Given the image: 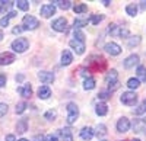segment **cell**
Segmentation results:
<instances>
[{
	"mask_svg": "<svg viewBox=\"0 0 146 141\" xmlns=\"http://www.w3.org/2000/svg\"><path fill=\"white\" fill-rule=\"evenodd\" d=\"M105 83L108 86V92H113V90H117L120 87V83H118V76H117V70H111L108 71L107 77H105Z\"/></svg>",
	"mask_w": 146,
	"mask_h": 141,
	"instance_id": "obj_1",
	"label": "cell"
},
{
	"mask_svg": "<svg viewBox=\"0 0 146 141\" xmlns=\"http://www.w3.org/2000/svg\"><path fill=\"white\" fill-rule=\"evenodd\" d=\"M21 26H22L23 31H34L40 26V20L36 18H34L32 15H27V16H23Z\"/></svg>",
	"mask_w": 146,
	"mask_h": 141,
	"instance_id": "obj_2",
	"label": "cell"
},
{
	"mask_svg": "<svg viewBox=\"0 0 146 141\" xmlns=\"http://www.w3.org/2000/svg\"><path fill=\"white\" fill-rule=\"evenodd\" d=\"M78 118H79V108H78V105L70 102L67 105V124L69 125L75 124L78 121Z\"/></svg>",
	"mask_w": 146,
	"mask_h": 141,
	"instance_id": "obj_3",
	"label": "cell"
},
{
	"mask_svg": "<svg viewBox=\"0 0 146 141\" xmlns=\"http://www.w3.org/2000/svg\"><path fill=\"white\" fill-rule=\"evenodd\" d=\"M29 47V41L27 38H16L12 42V50L15 52H25Z\"/></svg>",
	"mask_w": 146,
	"mask_h": 141,
	"instance_id": "obj_4",
	"label": "cell"
},
{
	"mask_svg": "<svg viewBox=\"0 0 146 141\" xmlns=\"http://www.w3.org/2000/svg\"><path fill=\"white\" fill-rule=\"evenodd\" d=\"M137 102V95L135 92H124L121 95V103L127 105V106H135Z\"/></svg>",
	"mask_w": 146,
	"mask_h": 141,
	"instance_id": "obj_5",
	"label": "cell"
},
{
	"mask_svg": "<svg viewBox=\"0 0 146 141\" xmlns=\"http://www.w3.org/2000/svg\"><path fill=\"white\" fill-rule=\"evenodd\" d=\"M108 32L114 35V37H123V38H129V31L123 26H117V25H110Z\"/></svg>",
	"mask_w": 146,
	"mask_h": 141,
	"instance_id": "obj_6",
	"label": "cell"
},
{
	"mask_svg": "<svg viewBox=\"0 0 146 141\" xmlns=\"http://www.w3.org/2000/svg\"><path fill=\"white\" fill-rule=\"evenodd\" d=\"M51 28H53L54 31H57V32H64V31L67 29V20H66L64 18H57V19L53 20Z\"/></svg>",
	"mask_w": 146,
	"mask_h": 141,
	"instance_id": "obj_7",
	"label": "cell"
},
{
	"mask_svg": "<svg viewBox=\"0 0 146 141\" xmlns=\"http://www.w3.org/2000/svg\"><path fill=\"white\" fill-rule=\"evenodd\" d=\"M69 45L72 47V50H75V52L76 54H83L85 52V42H82V41H78V39H70V42H69Z\"/></svg>",
	"mask_w": 146,
	"mask_h": 141,
	"instance_id": "obj_8",
	"label": "cell"
},
{
	"mask_svg": "<svg viewBox=\"0 0 146 141\" xmlns=\"http://www.w3.org/2000/svg\"><path fill=\"white\" fill-rule=\"evenodd\" d=\"M130 127H131L130 121L126 118V116H123V118H120L118 122H117V131L118 132H127L130 130Z\"/></svg>",
	"mask_w": 146,
	"mask_h": 141,
	"instance_id": "obj_9",
	"label": "cell"
},
{
	"mask_svg": "<svg viewBox=\"0 0 146 141\" xmlns=\"http://www.w3.org/2000/svg\"><path fill=\"white\" fill-rule=\"evenodd\" d=\"M104 50H105L108 54H111V55H118V54H121V47H120L118 44H115V42H108V44H105Z\"/></svg>",
	"mask_w": 146,
	"mask_h": 141,
	"instance_id": "obj_10",
	"label": "cell"
},
{
	"mask_svg": "<svg viewBox=\"0 0 146 141\" xmlns=\"http://www.w3.org/2000/svg\"><path fill=\"white\" fill-rule=\"evenodd\" d=\"M15 61V54L12 52H2L0 54V66H7Z\"/></svg>",
	"mask_w": 146,
	"mask_h": 141,
	"instance_id": "obj_11",
	"label": "cell"
},
{
	"mask_svg": "<svg viewBox=\"0 0 146 141\" xmlns=\"http://www.w3.org/2000/svg\"><path fill=\"white\" fill-rule=\"evenodd\" d=\"M56 13V6L54 5H44L41 6V16L42 18H51Z\"/></svg>",
	"mask_w": 146,
	"mask_h": 141,
	"instance_id": "obj_12",
	"label": "cell"
},
{
	"mask_svg": "<svg viewBox=\"0 0 146 141\" xmlns=\"http://www.w3.org/2000/svg\"><path fill=\"white\" fill-rule=\"evenodd\" d=\"M38 79L42 81L44 85H50L54 81V74L50 71H40L38 73Z\"/></svg>",
	"mask_w": 146,
	"mask_h": 141,
	"instance_id": "obj_13",
	"label": "cell"
},
{
	"mask_svg": "<svg viewBox=\"0 0 146 141\" xmlns=\"http://www.w3.org/2000/svg\"><path fill=\"white\" fill-rule=\"evenodd\" d=\"M137 64H139V55L137 54H131L124 60V67L126 68H131V67H135Z\"/></svg>",
	"mask_w": 146,
	"mask_h": 141,
	"instance_id": "obj_14",
	"label": "cell"
},
{
	"mask_svg": "<svg viewBox=\"0 0 146 141\" xmlns=\"http://www.w3.org/2000/svg\"><path fill=\"white\" fill-rule=\"evenodd\" d=\"M18 93H19L22 98H29V96L32 95V86H31L29 83H25L23 86H21V87L18 89Z\"/></svg>",
	"mask_w": 146,
	"mask_h": 141,
	"instance_id": "obj_15",
	"label": "cell"
},
{
	"mask_svg": "<svg viewBox=\"0 0 146 141\" xmlns=\"http://www.w3.org/2000/svg\"><path fill=\"white\" fill-rule=\"evenodd\" d=\"M92 137H94V130H92L91 127H85V128H82V131H80V138H82V140L89 141Z\"/></svg>",
	"mask_w": 146,
	"mask_h": 141,
	"instance_id": "obj_16",
	"label": "cell"
},
{
	"mask_svg": "<svg viewBox=\"0 0 146 141\" xmlns=\"http://www.w3.org/2000/svg\"><path fill=\"white\" fill-rule=\"evenodd\" d=\"M95 112L96 115H100V116H104L108 113V106H107V103L105 102H100V103H96V106H95Z\"/></svg>",
	"mask_w": 146,
	"mask_h": 141,
	"instance_id": "obj_17",
	"label": "cell"
},
{
	"mask_svg": "<svg viewBox=\"0 0 146 141\" xmlns=\"http://www.w3.org/2000/svg\"><path fill=\"white\" fill-rule=\"evenodd\" d=\"M72 61H73L72 52H70L69 50H64V51L62 52V64H63V66H70Z\"/></svg>",
	"mask_w": 146,
	"mask_h": 141,
	"instance_id": "obj_18",
	"label": "cell"
},
{
	"mask_svg": "<svg viewBox=\"0 0 146 141\" xmlns=\"http://www.w3.org/2000/svg\"><path fill=\"white\" fill-rule=\"evenodd\" d=\"M51 96V89L48 86H41L38 89V98L40 99H48Z\"/></svg>",
	"mask_w": 146,
	"mask_h": 141,
	"instance_id": "obj_19",
	"label": "cell"
},
{
	"mask_svg": "<svg viewBox=\"0 0 146 141\" xmlns=\"http://www.w3.org/2000/svg\"><path fill=\"white\" fill-rule=\"evenodd\" d=\"M145 128H146V119H135V122H133L135 132H142Z\"/></svg>",
	"mask_w": 146,
	"mask_h": 141,
	"instance_id": "obj_20",
	"label": "cell"
},
{
	"mask_svg": "<svg viewBox=\"0 0 146 141\" xmlns=\"http://www.w3.org/2000/svg\"><path fill=\"white\" fill-rule=\"evenodd\" d=\"M95 85H96L95 79L92 76H88L86 79H85V81H83V89L85 90H92V89H95Z\"/></svg>",
	"mask_w": 146,
	"mask_h": 141,
	"instance_id": "obj_21",
	"label": "cell"
},
{
	"mask_svg": "<svg viewBox=\"0 0 146 141\" xmlns=\"http://www.w3.org/2000/svg\"><path fill=\"white\" fill-rule=\"evenodd\" d=\"M16 131H18L19 134L27 132V131H28V121H27V119H21V121L16 124Z\"/></svg>",
	"mask_w": 146,
	"mask_h": 141,
	"instance_id": "obj_22",
	"label": "cell"
},
{
	"mask_svg": "<svg viewBox=\"0 0 146 141\" xmlns=\"http://www.w3.org/2000/svg\"><path fill=\"white\" fill-rule=\"evenodd\" d=\"M94 135L96 137H105L107 135V127L104 124H98L95 128V131H94Z\"/></svg>",
	"mask_w": 146,
	"mask_h": 141,
	"instance_id": "obj_23",
	"label": "cell"
},
{
	"mask_svg": "<svg viewBox=\"0 0 146 141\" xmlns=\"http://www.w3.org/2000/svg\"><path fill=\"white\" fill-rule=\"evenodd\" d=\"M51 3H53V5L57 3L58 7L63 9V10H69V9L72 7V2H70V0H57V2H51Z\"/></svg>",
	"mask_w": 146,
	"mask_h": 141,
	"instance_id": "obj_24",
	"label": "cell"
},
{
	"mask_svg": "<svg viewBox=\"0 0 146 141\" xmlns=\"http://www.w3.org/2000/svg\"><path fill=\"white\" fill-rule=\"evenodd\" d=\"M62 140L63 141H73V134H72V130L70 128H64V130H62Z\"/></svg>",
	"mask_w": 146,
	"mask_h": 141,
	"instance_id": "obj_25",
	"label": "cell"
},
{
	"mask_svg": "<svg viewBox=\"0 0 146 141\" xmlns=\"http://www.w3.org/2000/svg\"><path fill=\"white\" fill-rule=\"evenodd\" d=\"M139 81H146V67L143 66H137V77Z\"/></svg>",
	"mask_w": 146,
	"mask_h": 141,
	"instance_id": "obj_26",
	"label": "cell"
},
{
	"mask_svg": "<svg viewBox=\"0 0 146 141\" xmlns=\"http://www.w3.org/2000/svg\"><path fill=\"white\" fill-rule=\"evenodd\" d=\"M89 23V19H75V22H73V26H75V29H79L82 26H86Z\"/></svg>",
	"mask_w": 146,
	"mask_h": 141,
	"instance_id": "obj_27",
	"label": "cell"
},
{
	"mask_svg": "<svg viewBox=\"0 0 146 141\" xmlns=\"http://www.w3.org/2000/svg\"><path fill=\"white\" fill-rule=\"evenodd\" d=\"M126 12H127V15H130V16H136L137 15V6L135 3L127 5L126 6Z\"/></svg>",
	"mask_w": 146,
	"mask_h": 141,
	"instance_id": "obj_28",
	"label": "cell"
},
{
	"mask_svg": "<svg viewBox=\"0 0 146 141\" xmlns=\"http://www.w3.org/2000/svg\"><path fill=\"white\" fill-rule=\"evenodd\" d=\"M73 12H75L76 15L86 13V12H88V6H86V5H76L75 7H73Z\"/></svg>",
	"mask_w": 146,
	"mask_h": 141,
	"instance_id": "obj_29",
	"label": "cell"
},
{
	"mask_svg": "<svg viewBox=\"0 0 146 141\" xmlns=\"http://www.w3.org/2000/svg\"><path fill=\"white\" fill-rule=\"evenodd\" d=\"M127 86H129V89H137L140 86V81L136 77H131L127 80Z\"/></svg>",
	"mask_w": 146,
	"mask_h": 141,
	"instance_id": "obj_30",
	"label": "cell"
},
{
	"mask_svg": "<svg viewBox=\"0 0 146 141\" xmlns=\"http://www.w3.org/2000/svg\"><path fill=\"white\" fill-rule=\"evenodd\" d=\"M15 5L21 10H28L29 9V2H27V0H18V2H15Z\"/></svg>",
	"mask_w": 146,
	"mask_h": 141,
	"instance_id": "obj_31",
	"label": "cell"
},
{
	"mask_svg": "<svg viewBox=\"0 0 146 141\" xmlns=\"http://www.w3.org/2000/svg\"><path fill=\"white\" fill-rule=\"evenodd\" d=\"M110 98H111V92H108V90H101L100 93H98V99L100 100H108Z\"/></svg>",
	"mask_w": 146,
	"mask_h": 141,
	"instance_id": "obj_32",
	"label": "cell"
},
{
	"mask_svg": "<svg viewBox=\"0 0 146 141\" xmlns=\"http://www.w3.org/2000/svg\"><path fill=\"white\" fill-rule=\"evenodd\" d=\"M56 116H57V112H56L54 109H50V111H47V112L44 113V118L48 119V121H54Z\"/></svg>",
	"mask_w": 146,
	"mask_h": 141,
	"instance_id": "obj_33",
	"label": "cell"
},
{
	"mask_svg": "<svg viewBox=\"0 0 146 141\" xmlns=\"http://www.w3.org/2000/svg\"><path fill=\"white\" fill-rule=\"evenodd\" d=\"M139 42H140V37H139V35L127 38V44H129V47H135V45H137Z\"/></svg>",
	"mask_w": 146,
	"mask_h": 141,
	"instance_id": "obj_34",
	"label": "cell"
},
{
	"mask_svg": "<svg viewBox=\"0 0 146 141\" xmlns=\"http://www.w3.org/2000/svg\"><path fill=\"white\" fill-rule=\"evenodd\" d=\"M73 39H78V41H82V42H85V33L82 32V31H79V29H75V32H73Z\"/></svg>",
	"mask_w": 146,
	"mask_h": 141,
	"instance_id": "obj_35",
	"label": "cell"
},
{
	"mask_svg": "<svg viewBox=\"0 0 146 141\" xmlns=\"http://www.w3.org/2000/svg\"><path fill=\"white\" fill-rule=\"evenodd\" d=\"M27 108H28L27 102H19V103L16 105V113H23Z\"/></svg>",
	"mask_w": 146,
	"mask_h": 141,
	"instance_id": "obj_36",
	"label": "cell"
},
{
	"mask_svg": "<svg viewBox=\"0 0 146 141\" xmlns=\"http://www.w3.org/2000/svg\"><path fill=\"white\" fill-rule=\"evenodd\" d=\"M102 19H104V15H94V16L89 19V22L92 23V25H98Z\"/></svg>",
	"mask_w": 146,
	"mask_h": 141,
	"instance_id": "obj_37",
	"label": "cell"
},
{
	"mask_svg": "<svg viewBox=\"0 0 146 141\" xmlns=\"http://www.w3.org/2000/svg\"><path fill=\"white\" fill-rule=\"evenodd\" d=\"M145 112H146V99L139 105V108L135 111V113H136V115H142V113H145Z\"/></svg>",
	"mask_w": 146,
	"mask_h": 141,
	"instance_id": "obj_38",
	"label": "cell"
},
{
	"mask_svg": "<svg viewBox=\"0 0 146 141\" xmlns=\"http://www.w3.org/2000/svg\"><path fill=\"white\" fill-rule=\"evenodd\" d=\"M13 5H15V2H3V7H2V10H0V12H7Z\"/></svg>",
	"mask_w": 146,
	"mask_h": 141,
	"instance_id": "obj_39",
	"label": "cell"
},
{
	"mask_svg": "<svg viewBox=\"0 0 146 141\" xmlns=\"http://www.w3.org/2000/svg\"><path fill=\"white\" fill-rule=\"evenodd\" d=\"M7 112V105L6 103H0V116H5Z\"/></svg>",
	"mask_w": 146,
	"mask_h": 141,
	"instance_id": "obj_40",
	"label": "cell"
},
{
	"mask_svg": "<svg viewBox=\"0 0 146 141\" xmlns=\"http://www.w3.org/2000/svg\"><path fill=\"white\" fill-rule=\"evenodd\" d=\"M45 141H58V134H50L45 137Z\"/></svg>",
	"mask_w": 146,
	"mask_h": 141,
	"instance_id": "obj_41",
	"label": "cell"
},
{
	"mask_svg": "<svg viewBox=\"0 0 146 141\" xmlns=\"http://www.w3.org/2000/svg\"><path fill=\"white\" fill-rule=\"evenodd\" d=\"M7 25H9V18L7 16L0 19V26H7Z\"/></svg>",
	"mask_w": 146,
	"mask_h": 141,
	"instance_id": "obj_42",
	"label": "cell"
},
{
	"mask_svg": "<svg viewBox=\"0 0 146 141\" xmlns=\"http://www.w3.org/2000/svg\"><path fill=\"white\" fill-rule=\"evenodd\" d=\"M6 86V76L5 74H0V87Z\"/></svg>",
	"mask_w": 146,
	"mask_h": 141,
	"instance_id": "obj_43",
	"label": "cell"
},
{
	"mask_svg": "<svg viewBox=\"0 0 146 141\" xmlns=\"http://www.w3.org/2000/svg\"><path fill=\"white\" fill-rule=\"evenodd\" d=\"M32 141H45V137L42 134H38V135H35Z\"/></svg>",
	"mask_w": 146,
	"mask_h": 141,
	"instance_id": "obj_44",
	"label": "cell"
},
{
	"mask_svg": "<svg viewBox=\"0 0 146 141\" xmlns=\"http://www.w3.org/2000/svg\"><path fill=\"white\" fill-rule=\"evenodd\" d=\"M6 141H16V138H15L13 134H7L6 135Z\"/></svg>",
	"mask_w": 146,
	"mask_h": 141,
	"instance_id": "obj_45",
	"label": "cell"
},
{
	"mask_svg": "<svg viewBox=\"0 0 146 141\" xmlns=\"http://www.w3.org/2000/svg\"><path fill=\"white\" fill-rule=\"evenodd\" d=\"M12 32H13V33H21V32H23V29H22V26H16V28H13Z\"/></svg>",
	"mask_w": 146,
	"mask_h": 141,
	"instance_id": "obj_46",
	"label": "cell"
},
{
	"mask_svg": "<svg viewBox=\"0 0 146 141\" xmlns=\"http://www.w3.org/2000/svg\"><path fill=\"white\" fill-rule=\"evenodd\" d=\"M16 16V12H9V13H7V18L10 19V18H15Z\"/></svg>",
	"mask_w": 146,
	"mask_h": 141,
	"instance_id": "obj_47",
	"label": "cell"
},
{
	"mask_svg": "<svg viewBox=\"0 0 146 141\" xmlns=\"http://www.w3.org/2000/svg\"><path fill=\"white\" fill-rule=\"evenodd\" d=\"M140 7L143 10H146V0H143V2H140Z\"/></svg>",
	"mask_w": 146,
	"mask_h": 141,
	"instance_id": "obj_48",
	"label": "cell"
},
{
	"mask_svg": "<svg viewBox=\"0 0 146 141\" xmlns=\"http://www.w3.org/2000/svg\"><path fill=\"white\" fill-rule=\"evenodd\" d=\"M102 3H104L105 6H110V3H111V2H110V0H102Z\"/></svg>",
	"mask_w": 146,
	"mask_h": 141,
	"instance_id": "obj_49",
	"label": "cell"
},
{
	"mask_svg": "<svg viewBox=\"0 0 146 141\" xmlns=\"http://www.w3.org/2000/svg\"><path fill=\"white\" fill-rule=\"evenodd\" d=\"M2 39H3V31L0 29V41H2Z\"/></svg>",
	"mask_w": 146,
	"mask_h": 141,
	"instance_id": "obj_50",
	"label": "cell"
},
{
	"mask_svg": "<svg viewBox=\"0 0 146 141\" xmlns=\"http://www.w3.org/2000/svg\"><path fill=\"white\" fill-rule=\"evenodd\" d=\"M18 141H29V140H27V138H21V140H18Z\"/></svg>",
	"mask_w": 146,
	"mask_h": 141,
	"instance_id": "obj_51",
	"label": "cell"
},
{
	"mask_svg": "<svg viewBox=\"0 0 146 141\" xmlns=\"http://www.w3.org/2000/svg\"><path fill=\"white\" fill-rule=\"evenodd\" d=\"M2 7H3V2H0V10H2Z\"/></svg>",
	"mask_w": 146,
	"mask_h": 141,
	"instance_id": "obj_52",
	"label": "cell"
},
{
	"mask_svg": "<svg viewBox=\"0 0 146 141\" xmlns=\"http://www.w3.org/2000/svg\"><path fill=\"white\" fill-rule=\"evenodd\" d=\"M133 141H140V140H133Z\"/></svg>",
	"mask_w": 146,
	"mask_h": 141,
	"instance_id": "obj_53",
	"label": "cell"
},
{
	"mask_svg": "<svg viewBox=\"0 0 146 141\" xmlns=\"http://www.w3.org/2000/svg\"><path fill=\"white\" fill-rule=\"evenodd\" d=\"M101 141H107V140H101Z\"/></svg>",
	"mask_w": 146,
	"mask_h": 141,
	"instance_id": "obj_54",
	"label": "cell"
}]
</instances>
